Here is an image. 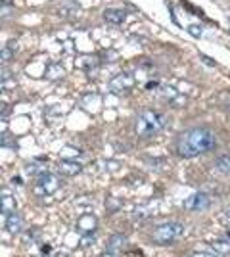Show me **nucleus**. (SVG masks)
I'll list each match as a JSON object with an SVG mask.
<instances>
[{
  "instance_id": "obj_1",
  "label": "nucleus",
  "mask_w": 230,
  "mask_h": 257,
  "mask_svg": "<svg viewBox=\"0 0 230 257\" xmlns=\"http://www.w3.org/2000/svg\"><path fill=\"white\" fill-rule=\"evenodd\" d=\"M176 154L184 160L201 156L215 148V135L205 127H194L182 131L175 140Z\"/></svg>"
},
{
  "instance_id": "obj_2",
  "label": "nucleus",
  "mask_w": 230,
  "mask_h": 257,
  "mask_svg": "<svg viewBox=\"0 0 230 257\" xmlns=\"http://www.w3.org/2000/svg\"><path fill=\"white\" fill-rule=\"evenodd\" d=\"M163 127H165V117L159 111H153V109H144V111H140L136 121H134L136 135L142 137V139H150L153 135H157Z\"/></svg>"
},
{
  "instance_id": "obj_3",
  "label": "nucleus",
  "mask_w": 230,
  "mask_h": 257,
  "mask_svg": "<svg viewBox=\"0 0 230 257\" xmlns=\"http://www.w3.org/2000/svg\"><path fill=\"white\" fill-rule=\"evenodd\" d=\"M182 230L184 226L178 221H167V223H161V225L155 226L152 234V240L155 244H161V246H167V244H173L176 242L180 236H182Z\"/></svg>"
},
{
  "instance_id": "obj_4",
  "label": "nucleus",
  "mask_w": 230,
  "mask_h": 257,
  "mask_svg": "<svg viewBox=\"0 0 230 257\" xmlns=\"http://www.w3.org/2000/svg\"><path fill=\"white\" fill-rule=\"evenodd\" d=\"M60 188V179L52 173H43L35 184V192L39 196H50Z\"/></svg>"
},
{
  "instance_id": "obj_5",
  "label": "nucleus",
  "mask_w": 230,
  "mask_h": 257,
  "mask_svg": "<svg viewBox=\"0 0 230 257\" xmlns=\"http://www.w3.org/2000/svg\"><path fill=\"white\" fill-rule=\"evenodd\" d=\"M209 207V196L205 192H196L184 200V209L188 211H203Z\"/></svg>"
},
{
  "instance_id": "obj_6",
  "label": "nucleus",
  "mask_w": 230,
  "mask_h": 257,
  "mask_svg": "<svg viewBox=\"0 0 230 257\" xmlns=\"http://www.w3.org/2000/svg\"><path fill=\"white\" fill-rule=\"evenodd\" d=\"M132 85H134L132 75H129V73H121V75H117L110 83V88L113 90V92H125V90H129Z\"/></svg>"
},
{
  "instance_id": "obj_7",
  "label": "nucleus",
  "mask_w": 230,
  "mask_h": 257,
  "mask_svg": "<svg viewBox=\"0 0 230 257\" xmlns=\"http://www.w3.org/2000/svg\"><path fill=\"white\" fill-rule=\"evenodd\" d=\"M4 219V228L10 232V234H20L23 230V217L18 213H10L8 217H2Z\"/></svg>"
},
{
  "instance_id": "obj_8",
  "label": "nucleus",
  "mask_w": 230,
  "mask_h": 257,
  "mask_svg": "<svg viewBox=\"0 0 230 257\" xmlns=\"http://www.w3.org/2000/svg\"><path fill=\"white\" fill-rule=\"evenodd\" d=\"M58 171H60V175L75 177V175H79V173L83 171V165H81V163H77V161L64 160V161H60V165H58Z\"/></svg>"
},
{
  "instance_id": "obj_9",
  "label": "nucleus",
  "mask_w": 230,
  "mask_h": 257,
  "mask_svg": "<svg viewBox=\"0 0 230 257\" xmlns=\"http://www.w3.org/2000/svg\"><path fill=\"white\" fill-rule=\"evenodd\" d=\"M125 18H127V14L123 10H115V8H111V10H106L104 12V20L108 23H113V25H119V23L125 22Z\"/></svg>"
},
{
  "instance_id": "obj_10",
  "label": "nucleus",
  "mask_w": 230,
  "mask_h": 257,
  "mask_svg": "<svg viewBox=\"0 0 230 257\" xmlns=\"http://www.w3.org/2000/svg\"><path fill=\"white\" fill-rule=\"evenodd\" d=\"M96 226H98V223H96V219H94L92 215H85V217H81V219H79V228H81V230H85V232H92V230H96Z\"/></svg>"
},
{
  "instance_id": "obj_11",
  "label": "nucleus",
  "mask_w": 230,
  "mask_h": 257,
  "mask_svg": "<svg viewBox=\"0 0 230 257\" xmlns=\"http://www.w3.org/2000/svg\"><path fill=\"white\" fill-rule=\"evenodd\" d=\"M215 169L222 175H230V154H224V156H219L215 160Z\"/></svg>"
},
{
  "instance_id": "obj_12",
  "label": "nucleus",
  "mask_w": 230,
  "mask_h": 257,
  "mask_svg": "<svg viewBox=\"0 0 230 257\" xmlns=\"http://www.w3.org/2000/svg\"><path fill=\"white\" fill-rule=\"evenodd\" d=\"M14 205H16L14 198L6 196V194H2V213H6V209H14Z\"/></svg>"
},
{
  "instance_id": "obj_13",
  "label": "nucleus",
  "mask_w": 230,
  "mask_h": 257,
  "mask_svg": "<svg viewBox=\"0 0 230 257\" xmlns=\"http://www.w3.org/2000/svg\"><path fill=\"white\" fill-rule=\"evenodd\" d=\"M123 242H125V238H123V236H121V234H113V236H111V240H110V244H108V249H110V251H113V246L119 247Z\"/></svg>"
},
{
  "instance_id": "obj_14",
  "label": "nucleus",
  "mask_w": 230,
  "mask_h": 257,
  "mask_svg": "<svg viewBox=\"0 0 230 257\" xmlns=\"http://www.w3.org/2000/svg\"><path fill=\"white\" fill-rule=\"evenodd\" d=\"M211 246L215 247V249H219L220 253H228L230 251V244H226V242H222V244H220V242H215V244H211Z\"/></svg>"
},
{
  "instance_id": "obj_15",
  "label": "nucleus",
  "mask_w": 230,
  "mask_h": 257,
  "mask_svg": "<svg viewBox=\"0 0 230 257\" xmlns=\"http://www.w3.org/2000/svg\"><path fill=\"white\" fill-rule=\"evenodd\" d=\"M10 58H12V50H10V48H2V54H0V60H2V64H6Z\"/></svg>"
},
{
  "instance_id": "obj_16",
  "label": "nucleus",
  "mask_w": 230,
  "mask_h": 257,
  "mask_svg": "<svg viewBox=\"0 0 230 257\" xmlns=\"http://www.w3.org/2000/svg\"><path fill=\"white\" fill-rule=\"evenodd\" d=\"M188 31L192 33V35H194V37H199V35H201V29H199V27H196V25H194V27H190V29H188Z\"/></svg>"
},
{
  "instance_id": "obj_17",
  "label": "nucleus",
  "mask_w": 230,
  "mask_h": 257,
  "mask_svg": "<svg viewBox=\"0 0 230 257\" xmlns=\"http://www.w3.org/2000/svg\"><path fill=\"white\" fill-rule=\"evenodd\" d=\"M188 257H215V255H211V253H205V251H197V253H192V255H188Z\"/></svg>"
},
{
  "instance_id": "obj_18",
  "label": "nucleus",
  "mask_w": 230,
  "mask_h": 257,
  "mask_svg": "<svg viewBox=\"0 0 230 257\" xmlns=\"http://www.w3.org/2000/svg\"><path fill=\"white\" fill-rule=\"evenodd\" d=\"M224 219H226V221L230 223V207L226 209V211H224Z\"/></svg>"
},
{
  "instance_id": "obj_19",
  "label": "nucleus",
  "mask_w": 230,
  "mask_h": 257,
  "mask_svg": "<svg viewBox=\"0 0 230 257\" xmlns=\"http://www.w3.org/2000/svg\"><path fill=\"white\" fill-rule=\"evenodd\" d=\"M224 106H226V109H228V111H230V96L226 98V100H224Z\"/></svg>"
}]
</instances>
